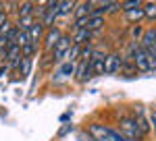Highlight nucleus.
Segmentation results:
<instances>
[{
  "instance_id": "nucleus-12",
  "label": "nucleus",
  "mask_w": 156,
  "mask_h": 141,
  "mask_svg": "<svg viewBox=\"0 0 156 141\" xmlns=\"http://www.w3.org/2000/svg\"><path fill=\"white\" fill-rule=\"evenodd\" d=\"M94 11V2H79L73 11V19H83V17H90Z\"/></svg>"
},
{
  "instance_id": "nucleus-13",
  "label": "nucleus",
  "mask_w": 156,
  "mask_h": 141,
  "mask_svg": "<svg viewBox=\"0 0 156 141\" xmlns=\"http://www.w3.org/2000/svg\"><path fill=\"white\" fill-rule=\"evenodd\" d=\"M60 15H58V9H48L46 11V15L42 17V21L40 23L44 25L46 29H50V27H56V19H58Z\"/></svg>"
},
{
  "instance_id": "nucleus-1",
  "label": "nucleus",
  "mask_w": 156,
  "mask_h": 141,
  "mask_svg": "<svg viewBox=\"0 0 156 141\" xmlns=\"http://www.w3.org/2000/svg\"><path fill=\"white\" fill-rule=\"evenodd\" d=\"M133 64L137 73H150V70H156V56L150 54L148 50L140 46L135 52H133Z\"/></svg>"
},
{
  "instance_id": "nucleus-27",
  "label": "nucleus",
  "mask_w": 156,
  "mask_h": 141,
  "mask_svg": "<svg viewBox=\"0 0 156 141\" xmlns=\"http://www.w3.org/2000/svg\"><path fill=\"white\" fill-rule=\"evenodd\" d=\"M79 139H81V141H98L96 137H92L90 133H81V135H79Z\"/></svg>"
},
{
  "instance_id": "nucleus-11",
  "label": "nucleus",
  "mask_w": 156,
  "mask_h": 141,
  "mask_svg": "<svg viewBox=\"0 0 156 141\" xmlns=\"http://www.w3.org/2000/svg\"><path fill=\"white\" fill-rule=\"evenodd\" d=\"M71 42H73V46H83V44H87V42H92V31H90V29L73 31Z\"/></svg>"
},
{
  "instance_id": "nucleus-8",
  "label": "nucleus",
  "mask_w": 156,
  "mask_h": 141,
  "mask_svg": "<svg viewBox=\"0 0 156 141\" xmlns=\"http://www.w3.org/2000/svg\"><path fill=\"white\" fill-rule=\"evenodd\" d=\"M140 46L144 48V50H148L150 54H154V50H156V29L154 27H150V29L144 31V37H142Z\"/></svg>"
},
{
  "instance_id": "nucleus-4",
  "label": "nucleus",
  "mask_w": 156,
  "mask_h": 141,
  "mask_svg": "<svg viewBox=\"0 0 156 141\" xmlns=\"http://www.w3.org/2000/svg\"><path fill=\"white\" fill-rule=\"evenodd\" d=\"M123 67V56L119 52H110L104 58V75H117Z\"/></svg>"
},
{
  "instance_id": "nucleus-5",
  "label": "nucleus",
  "mask_w": 156,
  "mask_h": 141,
  "mask_svg": "<svg viewBox=\"0 0 156 141\" xmlns=\"http://www.w3.org/2000/svg\"><path fill=\"white\" fill-rule=\"evenodd\" d=\"M135 112H137V114L133 116V120H135V127H137L142 139H144L146 135H150V118L144 116V108H142V106H135Z\"/></svg>"
},
{
  "instance_id": "nucleus-15",
  "label": "nucleus",
  "mask_w": 156,
  "mask_h": 141,
  "mask_svg": "<svg viewBox=\"0 0 156 141\" xmlns=\"http://www.w3.org/2000/svg\"><path fill=\"white\" fill-rule=\"evenodd\" d=\"M125 17H127V21L131 25H140L142 21H144V9H133V11H127L125 12Z\"/></svg>"
},
{
  "instance_id": "nucleus-17",
  "label": "nucleus",
  "mask_w": 156,
  "mask_h": 141,
  "mask_svg": "<svg viewBox=\"0 0 156 141\" xmlns=\"http://www.w3.org/2000/svg\"><path fill=\"white\" fill-rule=\"evenodd\" d=\"M17 73L21 75V77H27L29 75V70H31V58H25V56H21V60L17 62Z\"/></svg>"
},
{
  "instance_id": "nucleus-26",
  "label": "nucleus",
  "mask_w": 156,
  "mask_h": 141,
  "mask_svg": "<svg viewBox=\"0 0 156 141\" xmlns=\"http://www.w3.org/2000/svg\"><path fill=\"white\" fill-rule=\"evenodd\" d=\"M110 139H112V141H129V139H125L119 131H115V129H110Z\"/></svg>"
},
{
  "instance_id": "nucleus-29",
  "label": "nucleus",
  "mask_w": 156,
  "mask_h": 141,
  "mask_svg": "<svg viewBox=\"0 0 156 141\" xmlns=\"http://www.w3.org/2000/svg\"><path fill=\"white\" fill-rule=\"evenodd\" d=\"M150 125H152V129L156 133V112H150Z\"/></svg>"
},
{
  "instance_id": "nucleus-9",
  "label": "nucleus",
  "mask_w": 156,
  "mask_h": 141,
  "mask_svg": "<svg viewBox=\"0 0 156 141\" xmlns=\"http://www.w3.org/2000/svg\"><path fill=\"white\" fill-rule=\"evenodd\" d=\"M87 131H90V135L96 137L98 141H110V129L102 127V125H90Z\"/></svg>"
},
{
  "instance_id": "nucleus-19",
  "label": "nucleus",
  "mask_w": 156,
  "mask_h": 141,
  "mask_svg": "<svg viewBox=\"0 0 156 141\" xmlns=\"http://www.w3.org/2000/svg\"><path fill=\"white\" fill-rule=\"evenodd\" d=\"M144 17L146 21H156V2H144Z\"/></svg>"
},
{
  "instance_id": "nucleus-3",
  "label": "nucleus",
  "mask_w": 156,
  "mask_h": 141,
  "mask_svg": "<svg viewBox=\"0 0 156 141\" xmlns=\"http://www.w3.org/2000/svg\"><path fill=\"white\" fill-rule=\"evenodd\" d=\"M71 46H73L71 35H65V33H62V37L58 40V44L52 48V52H50L52 60H54V62H65V60H67V52L71 50Z\"/></svg>"
},
{
  "instance_id": "nucleus-24",
  "label": "nucleus",
  "mask_w": 156,
  "mask_h": 141,
  "mask_svg": "<svg viewBox=\"0 0 156 141\" xmlns=\"http://www.w3.org/2000/svg\"><path fill=\"white\" fill-rule=\"evenodd\" d=\"M79 52H81V46H71V50L67 52V60L69 62H77L79 60Z\"/></svg>"
},
{
  "instance_id": "nucleus-7",
  "label": "nucleus",
  "mask_w": 156,
  "mask_h": 141,
  "mask_svg": "<svg viewBox=\"0 0 156 141\" xmlns=\"http://www.w3.org/2000/svg\"><path fill=\"white\" fill-rule=\"evenodd\" d=\"M92 77H94L92 60H90V62H77V75H75V79L79 83H85V81H90Z\"/></svg>"
},
{
  "instance_id": "nucleus-2",
  "label": "nucleus",
  "mask_w": 156,
  "mask_h": 141,
  "mask_svg": "<svg viewBox=\"0 0 156 141\" xmlns=\"http://www.w3.org/2000/svg\"><path fill=\"white\" fill-rule=\"evenodd\" d=\"M119 133L125 137V139L129 141H137L142 139V135H140V131H137V127H135V120H133V116H121L119 118Z\"/></svg>"
},
{
  "instance_id": "nucleus-10",
  "label": "nucleus",
  "mask_w": 156,
  "mask_h": 141,
  "mask_svg": "<svg viewBox=\"0 0 156 141\" xmlns=\"http://www.w3.org/2000/svg\"><path fill=\"white\" fill-rule=\"evenodd\" d=\"M56 75H58V79H62V77H75L77 75V62H69V60L60 62Z\"/></svg>"
},
{
  "instance_id": "nucleus-22",
  "label": "nucleus",
  "mask_w": 156,
  "mask_h": 141,
  "mask_svg": "<svg viewBox=\"0 0 156 141\" xmlns=\"http://www.w3.org/2000/svg\"><path fill=\"white\" fill-rule=\"evenodd\" d=\"M37 52V44L36 42H29V44H25L23 48H21V54H23L25 58H34Z\"/></svg>"
},
{
  "instance_id": "nucleus-23",
  "label": "nucleus",
  "mask_w": 156,
  "mask_h": 141,
  "mask_svg": "<svg viewBox=\"0 0 156 141\" xmlns=\"http://www.w3.org/2000/svg\"><path fill=\"white\" fill-rule=\"evenodd\" d=\"M121 6H123V12H127V11H133V9H142L144 4L140 0H125V2H121Z\"/></svg>"
},
{
  "instance_id": "nucleus-28",
  "label": "nucleus",
  "mask_w": 156,
  "mask_h": 141,
  "mask_svg": "<svg viewBox=\"0 0 156 141\" xmlns=\"http://www.w3.org/2000/svg\"><path fill=\"white\" fill-rule=\"evenodd\" d=\"M6 21H9V17H6V12H4L2 9H0V27H2V25L6 23Z\"/></svg>"
},
{
  "instance_id": "nucleus-14",
  "label": "nucleus",
  "mask_w": 156,
  "mask_h": 141,
  "mask_svg": "<svg viewBox=\"0 0 156 141\" xmlns=\"http://www.w3.org/2000/svg\"><path fill=\"white\" fill-rule=\"evenodd\" d=\"M44 35H46V27L40 23V21H36V23L31 25V29H29V40L37 44V40H42Z\"/></svg>"
},
{
  "instance_id": "nucleus-16",
  "label": "nucleus",
  "mask_w": 156,
  "mask_h": 141,
  "mask_svg": "<svg viewBox=\"0 0 156 141\" xmlns=\"http://www.w3.org/2000/svg\"><path fill=\"white\" fill-rule=\"evenodd\" d=\"M34 9H36L34 2H21L17 4V17H34Z\"/></svg>"
},
{
  "instance_id": "nucleus-21",
  "label": "nucleus",
  "mask_w": 156,
  "mask_h": 141,
  "mask_svg": "<svg viewBox=\"0 0 156 141\" xmlns=\"http://www.w3.org/2000/svg\"><path fill=\"white\" fill-rule=\"evenodd\" d=\"M144 27L142 25H131L129 27V37H131L133 42H142V37H144Z\"/></svg>"
},
{
  "instance_id": "nucleus-6",
  "label": "nucleus",
  "mask_w": 156,
  "mask_h": 141,
  "mask_svg": "<svg viewBox=\"0 0 156 141\" xmlns=\"http://www.w3.org/2000/svg\"><path fill=\"white\" fill-rule=\"evenodd\" d=\"M60 37H62V31H60L58 27H50V29H46V35H44V48H46L48 52H52V48L58 44Z\"/></svg>"
},
{
  "instance_id": "nucleus-25",
  "label": "nucleus",
  "mask_w": 156,
  "mask_h": 141,
  "mask_svg": "<svg viewBox=\"0 0 156 141\" xmlns=\"http://www.w3.org/2000/svg\"><path fill=\"white\" fill-rule=\"evenodd\" d=\"M31 40H29V31H25V29H19V35H17V46L23 48L25 44H29Z\"/></svg>"
},
{
  "instance_id": "nucleus-30",
  "label": "nucleus",
  "mask_w": 156,
  "mask_h": 141,
  "mask_svg": "<svg viewBox=\"0 0 156 141\" xmlns=\"http://www.w3.org/2000/svg\"><path fill=\"white\" fill-rule=\"evenodd\" d=\"M69 116H71V112H65V114L60 116V122H67V120H69Z\"/></svg>"
},
{
  "instance_id": "nucleus-32",
  "label": "nucleus",
  "mask_w": 156,
  "mask_h": 141,
  "mask_svg": "<svg viewBox=\"0 0 156 141\" xmlns=\"http://www.w3.org/2000/svg\"><path fill=\"white\" fill-rule=\"evenodd\" d=\"M73 129V127H65V129H62V131H60V133H58V135H60V137H62V135H65V133H69V131H71Z\"/></svg>"
},
{
  "instance_id": "nucleus-31",
  "label": "nucleus",
  "mask_w": 156,
  "mask_h": 141,
  "mask_svg": "<svg viewBox=\"0 0 156 141\" xmlns=\"http://www.w3.org/2000/svg\"><path fill=\"white\" fill-rule=\"evenodd\" d=\"M4 70H9V67H6V64H0V77L4 75Z\"/></svg>"
},
{
  "instance_id": "nucleus-20",
  "label": "nucleus",
  "mask_w": 156,
  "mask_h": 141,
  "mask_svg": "<svg viewBox=\"0 0 156 141\" xmlns=\"http://www.w3.org/2000/svg\"><path fill=\"white\" fill-rule=\"evenodd\" d=\"M36 23V19H34V17H17V27H19V29H25V31H29V29H31V25Z\"/></svg>"
},
{
  "instance_id": "nucleus-18",
  "label": "nucleus",
  "mask_w": 156,
  "mask_h": 141,
  "mask_svg": "<svg viewBox=\"0 0 156 141\" xmlns=\"http://www.w3.org/2000/svg\"><path fill=\"white\" fill-rule=\"evenodd\" d=\"M75 6H77V2H73V0H60V4H58V15H60V17H65V15H73Z\"/></svg>"
}]
</instances>
